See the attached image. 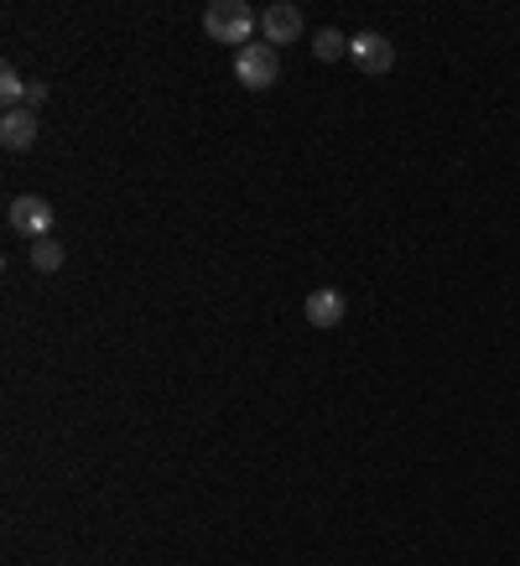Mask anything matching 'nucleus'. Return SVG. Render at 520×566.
<instances>
[{"instance_id": "f257e3e1", "label": "nucleus", "mask_w": 520, "mask_h": 566, "mask_svg": "<svg viewBox=\"0 0 520 566\" xmlns=\"http://www.w3.org/2000/svg\"><path fill=\"white\" fill-rule=\"evenodd\" d=\"M204 32L225 48H250L260 32V17L245 0H214V6H204Z\"/></svg>"}, {"instance_id": "f03ea898", "label": "nucleus", "mask_w": 520, "mask_h": 566, "mask_svg": "<svg viewBox=\"0 0 520 566\" xmlns=\"http://www.w3.org/2000/svg\"><path fill=\"white\" fill-rule=\"evenodd\" d=\"M235 78H240V88H271L281 78V52L271 48V42H250V48L235 52Z\"/></svg>"}, {"instance_id": "7ed1b4c3", "label": "nucleus", "mask_w": 520, "mask_h": 566, "mask_svg": "<svg viewBox=\"0 0 520 566\" xmlns=\"http://www.w3.org/2000/svg\"><path fill=\"white\" fill-rule=\"evenodd\" d=\"M6 223H11V234H27V244H32L52 229V203L21 192V198H11V208H6Z\"/></svg>"}, {"instance_id": "20e7f679", "label": "nucleus", "mask_w": 520, "mask_h": 566, "mask_svg": "<svg viewBox=\"0 0 520 566\" xmlns=\"http://www.w3.org/2000/svg\"><path fill=\"white\" fill-rule=\"evenodd\" d=\"M349 57H354L370 78H381V73L396 69V42L385 32H360V36H349Z\"/></svg>"}, {"instance_id": "39448f33", "label": "nucleus", "mask_w": 520, "mask_h": 566, "mask_svg": "<svg viewBox=\"0 0 520 566\" xmlns=\"http://www.w3.org/2000/svg\"><path fill=\"white\" fill-rule=\"evenodd\" d=\"M302 36V6H292V0H277V6H266L260 11V42H271V48H287V42H297Z\"/></svg>"}, {"instance_id": "423d86ee", "label": "nucleus", "mask_w": 520, "mask_h": 566, "mask_svg": "<svg viewBox=\"0 0 520 566\" xmlns=\"http://www.w3.org/2000/svg\"><path fill=\"white\" fill-rule=\"evenodd\" d=\"M344 312H349V302H344V292H333V286H318V292L302 302V317H308L312 327H339Z\"/></svg>"}, {"instance_id": "0eeeda50", "label": "nucleus", "mask_w": 520, "mask_h": 566, "mask_svg": "<svg viewBox=\"0 0 520 566\" xmlns=\"http://www.w3.org/2000/svg\"><path fill=\"white\" fill-rule=\"evenodd\" d=\"M37 140V109H6L0 115V146L6 151H32Z\"/></svg>"}, {"instance_id": "6e6552de", "label": "nucleus", "mask_w": 520, "mask_h": 566, "mask_svg": "<svg viewBox=\"0 0 520 566\" xmlns=\"http://www.w3.org/2000/svg\"><path fill=\"white\" fill-rule=\"evenodd\" d=\"M27 260H32V271H42V275H52V271H63V244L52 240V234H42V240H32L27 244Z\"/></svg>"}, {"instance_id": "1a4fd4ad", "label": "nucleus", "mask_w": 520, "mask_h": 566, "mask_svg": "<svg viewBox=\"0 0 520 566\" xmlns=\"http://www.w3.org/2000/svg\"><path fill=\"white\" fill-rule=\"evenodd\" d=\"M312 52H318V63H339V57H349V36L323 27V32L312 36Z\"/></svg>"}, {"instance_id": "9d476101", "label": "nucleus", "mask_w": 520, "mask_h": 566, "mask_svg": "<svg viewBox=\"0 0 520 566\" xmlns=\"http://www.w3.org/2000/svg\"><path fill=\"white\" fill-rule=\"evenodd\" d=\"M27 94H32V84H21L17 69H0V99H6V109H27Z\"/></svg>"}]
</instances>
